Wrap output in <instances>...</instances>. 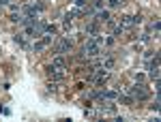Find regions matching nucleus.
Returning a JSON list of instances; mask_svg holds the SVG:
<instances>
[{"label": "nucleus", "mask_w": 161, "mask_h": 122, "mask_svg": "<svg viewBox=\"0 0 161 122\" xmlns=\"http://www.w3.org/2000/svg\"><path fill=\"white\" fill-rule=\"evenodd\" d=\"M129 97L133 98V101H146V98H148V90L137 82L136 86H131V88H129Z\"/></svg>", "instance_id": "1"}, {"label": "nucleus", "mask_w": 161, "mask_h": 122, "mask_svg": "<svg viewBox=\"0 0 161 122\" xmlns=\"http://www.w3.org/2000/svg\"><path fill=\"white\" fill-rule=\"evenodd\" d=\"M84 54L86 56H97V54H101V45L95 39H88L86 43H84Z\"/></svg>", "instance_id": "2"}, {"label": "nucleus", "mask_w": 161, "mask_h": 122, "mask_svg": "<svg viewBox=\"0 0 161 122\" xmlns=\"http://www.w3.org/2000/svg\"><path fill=\"white\" fill-rule=\"evenodd\" d=\"M50 43H52V37H50V34H43V39H41V41H37V43L32 45V51H41V49L47 47Z\"/></svg>", "instance_id": "3"}, {"label": "nucleus", "mask_w": 161, "mask_h": 122, "mask_svg": "<svg viewBox=\"0 0 161 122\" xmlns=\"http://www.w3.org/2000/svg\"><path fill=\"white\" fill-rule=\"evenodd\" d=\"M69 49H71V41H69V39H60V43L56 45V54L62 56V54H64V51H69Z\"/></svg>", "instance_id": "4"}, {"label": "nucleus", "mask_w": 161, "mask_h": 122, "mask_svg": "<svg viewBox=\"0 0 161 122\" xmlns=\"http://www.w3.org/2000/svg\"><path fill=\"white\" fill-rule=\"evenodd\" d=\"M155 69H159V54H155V58H148L146 62V71H155Z\"/></svg>", "instance_id": "5"}, {"label": "nucleus", "mask_w": 161, "mask_h": 122, "mask_svg": "<svg viewBox=\"0 0 161 122\" xmlns=\"http://www.w3.org/2000/svg\"><path fill=\"white\" fill-rule=\"evenodd\" d=\"M95 22H110V11H97L95 13Z\"/></svg>", "instance_id": "6"}, {"label": "nucleus", "mask_w": 161, "mask_h": 122, "mask_svg": "<svg viewBox=\"0 0 161 122\" xmlns=\"http://www.w3.org/2000/svg\"><path fill=\"white\" fill-rule=\"evenodd\" d=\"M52 69H58V71H64V58L62 56H56L52 60Z\"/></svg>", "instance_id": "7"}, {"label": "nucleus", "mask_w": 161, "mask_h": 122, "mask_svg": "<svg viewBox=\"0 0 161 122\" xmlns=\"http://www.w3.org/2000/svg\"><path fill=\"white\" fill-rule=\"evenodd\" d=\"M26 34H15V37H13V41H15V43H17V45H22V47H26V49H30L28 47V43H26Z\"/></svg>", "instance_id": "8"}, {"label": "nucleus", "mask_w": 161, "mask_h": 122, "mask_svg": "<svg viewBox=\"0 0 161 122\" xmlns=\"http://www.w3.org/2000/svg\"><path fill=\"white\" fill-rule=\"evenodd\" d=\"M101 66H103L105 71H110L112 66H114V58H108V60H105V62H101Z\"/></svg>", "instance_id": "9"}, {"label": "nucleus", "mask_w": 161, "mask_h": 122, "mask_svg": "<svg viewBox=\"0 0 161 122\" xmlns=\"http://www.w3.org/2000/svg\"><path fill=\"white\" fill-rule=\"evenodd\" d=\"M123 2H125V0H110V7H112V9H116V7H120Z\"/></svg>", "instance_id": "10"}, {"label": "nucleus", "mask_w": 161, "mask_h": 122, "mask_svg": "<svg viewBox=\"0 0 161 122\" xmlns=\"http://www.w3.org/2000/svg\"><path fill=\"white\" fill-rule=\"evenodd\" d=\"M150 79H159V69H155V71H148Z\"/></svg>", "instance_id": "11"}, {"label": "nucleus", "mask_w": 161, "mask_h": 122, "mask_svg": "<svg viewBox=\"0 0 161 122\" xmlns=\"http://www.w3.org/2000/svg\"><path fill=\"white\" fill-rule=\"evenodd\" d=\"M123 26H116V28H114V37H118V34H123Z\"/></svg>", "instance_id": "12"}, {"label": "nucleus", "mask_w": 161, "mask_h": 122, "mask_svg": "<svg viewBox=\"0 0 161 122\" xmlns=\"http://www.w3.org/2000/svg\"><path fill=\"white\" fill-rule=\"evenodd\" d=\"M150 28H153V30H155V32H157V30H159V19H155V22H153V24H150Z\"/></svg>", "instance_id": "13"}, {"label": "nucleus", "mask_w": 161, "mask_h": 122, "mask_svg": "<svg viewBox=\"0 0 161 122\" xmlns=\"http://www.w3.org/2000/svg\"><path fill=\"white\" fill-rule=\"evenodd\" d=\"M2 4H9V0H0V7H2Z\"/></svg>", "instance_id": "14"}]
</instances>
